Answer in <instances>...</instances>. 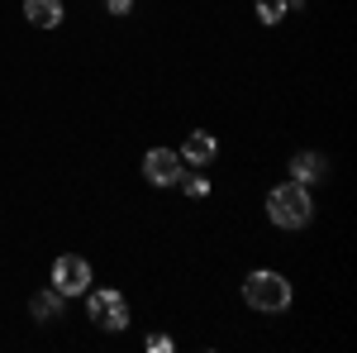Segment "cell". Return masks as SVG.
I'll use <instances>...</instances> for the list:
<instances>
[{
  "label": "cell",
  "mask_w": 357,
  "mask_h": 353,
  "mask_svg": "<svg viewBox=\"0 0 357 353\" xmlns=\"http://www.w3.org/2000/svg\"><path fill=\"white\" fill-rule=\"evenodd\" d=\"M262 210H267V219H272V229L301 234V229H310V219H314V191L286 177V182H276V187L267 191Z\"/></svg>",
  "instance_id": "cell-1"
},
{
  "label": "cell",
  "mask_w": 357,
  "mask_h": 353,
  "mask_svg": "<svg viewBox=\"0 0 357 353\" xmlns=\"http://www.w3.org/2000/svg\"><path fill=\"white\" fill-rule=\"evenodd\" d=\"M238 296H243V305L257 310V315H286V310L296 305V282H291L286 272H276V268H252L243 277V287H238Z\"/></svg>",
  "instance_id": "cell-2"
},
{
  "label": "cell",
  "mask_w": 357,
  "mask_h": 353,
  "mask_svg": "<svg viewBox=\"0 0 357 353\" xmlns=\"http://www.w3.org/2000/svg\"><path fill=\"white\" fill-rule=\"evenodd\" d=\"M86 320L100 329V334H124L134 325V305L119 287H86Z\"/></svg>",
  "instance_id": "cell-3"
},
{
  "label": "cell",
  "mask_w": 357,
  "mask_h": 353,
  "mask_svg": "<svg viewBox=\"0 0 357 353\" xmlns=\"http://www.w3.org/2000/svg\"><path fill=\"white\" fill-rule=\"evenodd\" d=\"M91 282H96V268H91V258H82V253H57L53 268H48V287L67 301L86 296Z\"/></svg>",
  "instance_id": "cell-4"
},
{
  "label": "cell",
  "mask_w": 357,
  "mask_h": 353,
  "mask_svg": "<svg viewBox=\"0 0 357 353\" xmlns=\"http://www.w3.org/2000/svg\"><path fill=\"white\" fill-rule=\"evenodd\" d=\"M138 172H143V182L158 191H172L176 182H181V172H186V163H181V153L176 148H167V143H158V148H148L143 153V163H138Z\"/></svg>",
  "instance_id": "cell-5"
},
{
  "label": "cell",
  "mask_w": 357,
  "mask_h": 353,
  "mask_svg": "<svg viewBox=\"0 0 357 353\" xmlns=\"http://www.w3.org/2000/svg\"><path fill=\"white\" fill-rule=\"evenodd\" d=\"M286 177L291 182H301V187H329L333 177V158L329 153H319V148H296L291 158H286Z\"/></svg>",
  "instance_id": "cell-6"
},
{
  "label": "cell",
  "mask_w": 357,
  "mask_h": 353,
  "mask_svg": "<svg viewBox=\"0 0 357 353\" xmlns=\"http://www.w3.org/2000/svg\"><path fill=\"white\" fill-rule=\"evenodd\" d=\"M181 163L186 167H215L220 163V153H224V143H220V134L215 129H191V134L181 138Z\"/></svg>",
  "instance_id": "cell-7"
},
{
  "label": "cell",
  "mask_w": 357,
  "mask_h": 353,
  "mask_svg": "<svg viewBox=\"0 0 357 353\" xmlns=\"http://www.w3.org/2000/svg\"><path fill=\"white\" fill-rule=\"evenodd\" d=\"M29 320H38V325H57V320H67V296H57L53 287L33 291V296H29Z\"/></svg>",
  "instance_id": "cell-8"
},
{
  "label": "cell",
  "mask_w": 357,
  "mask_h": 353,
  "mask_svg": "<svg viewBox=\"0 0 357 353\" xmlns=\"http://www.w3.org/2000/svg\"><path fill=\"white\" fill-rule=\"evenodd\" d=\"M20 10H24V24H33V29H62V20L72 15L62 0H24Z\"/></svg>",
  "instance_id": "cell-9"
},
{
  "label": "cell",
  "mask_w": 357,
  "mask_h": 353,
  "mask_svg": "<svg viewBox=\"0 0 357 353\" xmlns=\"http://www.w3.org/2000/svg\"><path fill=\"white\" fill-rule=\"evenodd\" d=\"M176 191H181L186 201H205V196L215 191V182H210V167H186V172H181V182H176Z\"/></svg>",
  "instance_id": "cell-10"
},
{
  "label": "cell",
  "mask_w": 357,
  "mask_h": 353,
  "mask_svg": "<svg viewBox=\"0 0 357 353\" xmlns=\"http://www.w3.org/2000/svg\"><path fill=\"white\" fill-rule=\"evenodd\" d=\"M252 15L262 29H276L286 15H291V0H252Z\"/></svg>",
  "instance_id": "cell-11"
},
{
  "label": "cell",
  "mask_w": 357,
  "mask_h": 353,
  "mask_svg": "<svg viewBox=\"0 0 357 353\" xmlns=\"http://www.w3.org/2000/svg\"><path fill=\"white\" fill-rule=\"evenodd\" d=\"M143 349H148V353H172V349H176V339H172V334H148Z\"/></svg>",
  "instance_id": "cell-12"
},
{
  "label": "cell",
  "mask_w": 357,
  "mask_h": 353,
  "mask_svg": "<svg viewBox=\"0 0 357 353\" xmlns=\"http://www.w3.org/2000/svg\"><path fill=\"white\" fill-rule=\"evenodd\" d=\"M134 5H138V0H105V15H110V20H129Z\"/></svg>",
  "instance_id": "cell-13"
}]
</instances>
